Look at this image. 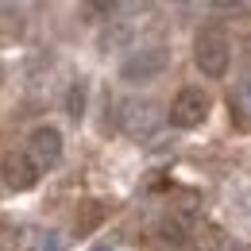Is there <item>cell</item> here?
Returning a JSON list of instances; mask_svg holds the SVG:
<instances>
[{
  "instance_id": "obj_11",
  "label": "cell",
  "mask_w": 251,
  "mask_h": 251,
  "mask_svg": "<svg viewBox=\"0 0 251 251\" xmlns=\"http://www.w3.org/2000/svg\"><path fill=\"white\" fill-rule=\"evenodd\" d=\"M81 16H116V4H104V0H93V4H81ZM112 24V20H108Z\"/></svg>"
},
{
  "instance_id": "obj_4",
  "label": "cell",
  "mask_w": 251,
  "mask_h": 251,
  "mask_svg": "<svg viewBox=\"0 0 251 251\" xmlns=\"http://www.w3.org/2000/svg\"><path fill=\"white\" fill-rule=\"evenodd\" d=\"M209 108H213V100L205 89H197V85H186L182 93L174 97V104H170V124L189 131V127H201L209 120Z\"/></svg>"
},
{
  "instance_id": "obj_3",
  "label": "cell",
  "mask_w": 251,
  "mask_h": 251,
  "mask_svg": "<svg viewBox=\"0 0 251 251\" xmlns=\"http://www.w3.org/2000/svg\"><path fill=\"white\" fill-rule=\"evenodd\" d=\"M166 66H170V50L162 43H151V47H139V50L127 54L124 66H120V77H124L127 85H143V81L162 77Z\"/></svg>"
},
{
  "instance_id": "obj_2",
  "label": "cell",
  "mask_w": 251,
  "mask_h": 251,
  "mask_svg": "<svg viewBox=\"0 0 251 251\" xmlns=\"http://www.w3.org/2000/svg\"><path fill=\"white\" fill-rule=\"evenodd\" d=\"M116 127L124 131L127 139H151L158 127H162V108L147 97H127L120 100V112H116Z\"/></svg>"
},
{
  "instance_id": "obj_8",
  "label": "cell",
  "mask_w": 251,
  "mask_h": 251,
  "mask_svg": "<svg viewBox=\"0 0 251 251\" xmlns=\"http://www.w3.org/2000/svg\"><path fill=\"white\" fill-rule=\"evenodd\" d=\"M24 12L20 8H12V4H0V35L4 39H20L24 35Z\"/></svg>"
},
{
  "instance_id": "obj_5",
  "label": "cell",
  "mask_w": 251,
  "mask_h": 251,
  "mask_svg": "<svg viewBox=\"0 0 251 251\" xmlns=\"http://www.w3.org/2000/svg\"><path fill=\"white\" fill-rule=\"evenodd\" d=\"M27 155L39 170H54L58 162H62V131L54 124H39L27 135Z\"/></svg>"
},
{
  "instance_id": "obj_14",
  "label": "cell",
  "mask_w": 251,
  "mask_h": 251,
  "mask_svg": "<svg viewBox=\"0 0 251 251\" xmlns=\"http://www.w3.org/2000/svg\"><path fill=\"white\" fill-rule=\"evenodd\" d=\"M8 232H12V228H8V224H4V220H0V248H4V244H8Z\"/></svg>"
},
{
  "instance_id": "obj_9",
  "label": "cell",
  "mask_w": 251,
  "mask_h": 251,
  "mask_svg": "<svg viewBox=\"0 0 251 251\" xmlns=\"http://www.w3.org/2000/svg\"><path fill=\"white\" fill-rule=\"evenodd\" d=\"M66 112H70V120H81L85 116V81H77L70 97H66Z\"/></svg>"
},
{
  "instance_id": "obj_10",
  "label": "cell",
  "mask_w": 251,
  "mask_h": 251,
  "mask_svg": "<svg viewBox=\"0 0 251 251\" xmlns=\"http://www.w3.org/2000/svg\"><path fill=\"white\" fill-rule=\"evenodd\" d=\"M27 251H62V240H58L54 232H39V236L31 240V248H27Z\"/></svg>"
},
{
  "instance_id": "obj_12",
  "label": "cell",
  "mask_w": 251,
  "mask_h": 251,
  "mask_svg": "<svg viewBox=\"0 0 251 251\" xmlns=\"http://www.w3.org/2000/svg\"><path fill=\"white\" fill-rule=\"evenodd\" d=\"M104 217V209H100V205H97V201H89V213H85V220H81V224H77V232H89V228H93L97 220Z\"/></svg>"
},
{
  "instance_id": "obj_7",
  "label": "cell",
  "mask_w": 251,
  "mask_h": 251,
  "mask_svg": "<svg viewBox=\"0 0 251 251\" xmlns=\"http://www.w3.org/2000/svg\"><path fill=\"white\" fill-rule=\"evenodd\" d=\"M131 24H120V20H112V24H108V27H104V35H100V43H97V47H100V50H116V47H127V43H131Z\"/></svg>"
},
{
  "instance_id": "obj_13",
  "label": "cell",
  "mask_w": 251,
  "mask_h": 251,
  "mask_svg": "<svg viewBox=\"0 0 251 251\" xmlns=\"http://www.w3.org/2000/svg\"><path fill=\"white\" fill-rule=\"evenodd\" d=\"M209 251H240V248H236L228 236H213V240H209Z\"/></svg>"
},
{
  "instance_id": "obj_6",
  "label": "cell",
  "mask_w": 251,
  "mask_h": 251,
  "mask_svg": "<svg viewBox=\"0 0 251 251\" xmlns=\"http://www.w3.org/2000/svg\"><path fill=\"white\" fill-rule=\"evenodd\" d=\"M39 174H43V170L31 162L27 151H8V155L0 158V178H4V186L12 189V193H27V189H35Z\"/></svg>"
},
{
  "instance_id": "obj_1",
  "label": "cell",
  "mask_w": 251,
  "mask_h": 251,
  "mask_svg": "<svg viewBox=\"0 0 251 251\" xmlns=\"http://www.w3.org/2000/svg\"><path fill=\"white\" fill-rule=\"evenodd\" d=\"M193 62L205 77H224L228 74V62H232V43L224 27H201L197 39H193Z\"/></svg>"
},
{
  "instance_id": "obj_15",
  "label": "cell",
  "mask_w": 251,
  "mask_h": 251,
  "mask_svg": "<svg viewBox=\"0 0 251 251\" xmlns=\"http://www.w3.org/2000/svg\"><path fill=\"white\" fill-rule=\"evenodd\" d=\"M89 251H112V248H108V244H93Z\"/></svg>"
}]
</instances>
